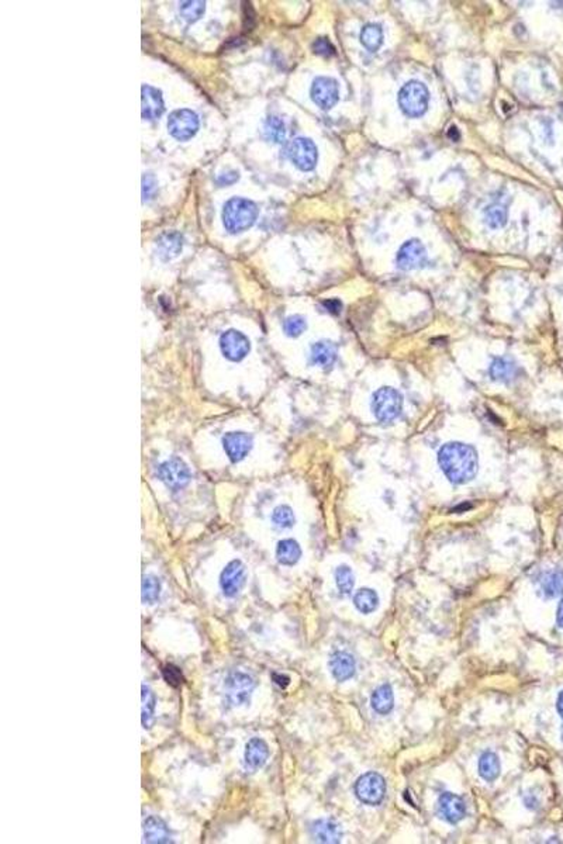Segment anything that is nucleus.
Instances as JSON below:
<instances>
[{"label": "nucleus", "mask_w": 563, "mask_h": 844, "mask_svg": "<svg viewBox=\"0 0 563 844\" xmlns=\"http://www.w3.org/2000/svg\"><path fill=\"white\" fill-rule=\"evenodd\" d=\"M438 463L449 481L455 484H465L478 473L476 451L462 442L444 445L438 454Z\"/></svg>", "instance_id": "obj_1"}, {"label": "nucleus", "mask_w": 563, "mask_h": 844, "mask_svg": "<svg viewBox=\"0 0 563 844\" xmlns=\"http://www.w3.org/2000/svg\"><path fill=\"white\" fill-rule=\"evenodd\" d=\"M258 217V207L251 200L234 197L229 200L223 210V221L226 230L239 234L253 226Z\"/></svg>", "instance_id": "obj_2"}, {"label": "nucleus", "mask_w": 563, "mask_h": 844, "mask_svg": "<svg viewBox=\"0 0 563 844\" xmlns=\"http://www.w3.org/2000/svg\"><path fill=\"white\" fill-rule=\"evenodd\" d=\"M430 93L424 83L411 80L405 83L399 93V106L408 117H420L428 109Z\"/></svg>", "instance_id": "obj_3"}, {"label": "nucleus", "mask_w": 563, "mask_h": 844, "mask_svg": "<svg viewBox=\"0 0 563 844\" xmlns=\"http://www.w3.org/2000/svg\"><path fill=\"white\" fill-rule=\"evenodd\" d=\"M372 410L375 417L386 424L395 421L403 410V398L400 393L392 387H382L373 395Z\"/></svg>", "instance_id": "obj_4"}, {"label": "nucleus", "mask_w": 563, "mask_h": 844, "mask_svg": "<svg viewBox=\"0 0 563 844\" xmlns=\"http://www.w3.org/2000/svg\"><path fill=\"white\" fill-rule=\"evenodd\" d=\"M355 794L366 805H379L386 795L385 778L373 771L361 775L355 784Z\"/></svg>", "instance_id": "obj_5"}, {"label": "nucleus", "mask_w": 563, "mask_h": 844, "mask_svg": "<svg viewBox=\"0 0 563 844\" xmlns=\"http://www.w3.org/2000/svg\"><path fill=\"white\" fill-rule=\"evenodd\" d=\"M168 130L172 137L179 141L192 138L199 130V119L195 111L180 109L173 111L168 120Z\"/></svg>", "instance_id": "obj_6"}, {"label": "nucleus", "mask_w": 563, "mask_h": 844, "mask_svg": "<svg viewBox=\"0 0 563 844\" xmlns=\"http://www.w3.org/2000/svg\"><path fill=\"white\" fill-rule=\"evenodd\" d=\"M286 153L290 158V160L300 170H305V172L315 169V166L317 163V158H319L317 147L315 146V143L312 140L303 138V137L295 138L293 141H290Z\"/></svg>", "instance_id": "obj_7"}, {"label": "nucleus", "mask_w": 563, "mask_h": 844, "mask_svg": "<svg viewBox=\"0 0 563 844\" xmlns=\"http://www.w3.org/2000/svg\"><path fill=\"white\" fill-rule=\"evenodd\" d=\"M158 474L165 486L172 490L183 488L190 480L189 467L176 458L163 461L158 468Z\"/></svg>", "instance_id": "obj_8"}, {"label": "nucleus", "mask_w": 563, "mask_h": 844, "mask_svg": "<svg viewBox=\"0 0 563 844\" xmlns=\"http://www.w3.org/2000/svg\"><path fill=\"white\" fill-rule=\"evenodd\" d=\"M255 689L253 680L244 673H233L226 681V694L231 705L239 706L249 702L251 694Z\"/></svg>", "instance_id": "obj_9"}, {"label": "nucleus", "mask_w": 563, "mask_h": 844, "mask_svg": "<svg viewBox=\"0 0 563 844\" xmlns=\"http://www.w3.org/2000/svg\"><path fill=\"white\" fill-rule=\"evenodd\" d=\"M312 99L313 102L324 110L331 109L335 106L339 97L338 83L332 77H319L315 79L312 84Z\"/></svg>", "instance_id": "obj_10"}, {"label": "nucleus", "mask_w": 563, "mask_h": 844, "mask_svg": "<svg viewBox=\"0 0 563 844\" xmlns=\"http://www.w3.org/2000/svg\"><path fill=\"white\" fill-rule=\"evenodd\" d=\"M220 348H222L223 355L227 359H230L233 362H239L248 355L251 345H249L248 338L242 332L236 331V329H230L222 335Z\"/></svg>", "instance_id": "obj_11"}, {"label": "nucleus", "mask_w": 563, "mask_h": 844, "mask_svg": "<svg viewBox=\"0 0 563 844\" xmlns=\"http://www.w3.org/2000/svg\"><path fill=\"white\" fill-rule=\"evenodd\" d=\"M427 252L418 239L407 241L398 252V266L403 270H412L425 263Z\"/></svg>", "instance_id": "obj_12"}, {"label": "nucleus", "mask_w": 563, "mask_h": 844, "mask_svg": "<svg viewBox=\"0 0 563 844\" xmlns=\"http://www.w3.org/2000/svg\"><path fill=\"white\" fill-rule=\"evenodd\" d=\"M245 584V567L240 560L230 561L222 573L220 587L226 597H234Z\"/></svg>", "instance_id": "obj_13"}, {"label": "nucleus", "mask_w": 563, "mask_h": 844, "mask_svg": "<svg viewBox=\"0 0 563 844\" xmlns=\"http://www.w3.org/2000/svg\"><path fill=\"white\" fill-rule=\"evenodd\" d=\"M438 812L444 821L455 825L465 818L466 806L461 796L447 792L442 794L438 799Z\"/></svg>", "instance_id": "obj_14"}, {"label": "nucleus", "mask_w": 563, "mask_h": 844, "mask_svg": "<svg viewBox=\"0 0 563 844\" xmlns=\"http://www.w3.org/2000/svg\"><path fill=\"white\" fill-rule=\"evenodd\" d=\"M165 110L161 90L150 84L141 87V114L144 120L154 121L160 119Z\"/></svg>", "instance_id": "obj_15"}, {"label": "nucleus", "mask_w": 563, "mask_h": 844, "mask_svg": "<svg viewBox=\"0 0 563 844\" xmlns=\"http://www.w3.org/2000/svg\"><path fill=\"white\" fill-rule=\"evenodd\" d=\"M224 451L231 461H240L252 448V439L244 432H230L223 439Z\"/></svg>", "instance_id": "obj_16"}, {"label": "nucleus", "mask_w": 563, "mask_h": 844, "mask_svg": "<svg viewBox=\"0 0 563 844\" xmlns=\"http://www.w3.org/2000/svg\"><path fill=\"white\" fill-rule=\"evenodd\" d=\"M355 660L349 653L337 652L329 659V670L334 679L339 683L346 681L355 674Z\"/></svg>", "instance_id": "obj_17"}, {"label": "nucleus", "mask_w": 563, "mask_h": 844, "mask_svg": "<svg viewBox=\"0 0 563 844\" xmlns=\"http://www.w3.org/2000/svg\"><path fill=\"white\" fill-rule=\"evenodd\" d=\"M268 757H269V749H268V745L262 739L253 738L246 743L245 753H244V760H245L246 768H249L252 771L259 769L265 766Z\"/></svg>", "instance_id": "obj_18"}, {"label": "nucleus", "mask_w": 563, "mask_h": 844, "mask_svg": "<svg viewBox=\"0 0 563 844\" xmlns=\"http://www.w3.org/2000/svg\"><path fill=\"white\" fill-rule=\"evenodd\" d=\"M312 838L319 843H339L342 832L334 821L320 819L312 825Z\"/></svg>", "instance_id": "obj_19"}, {"label": "nucleus", "mask_w": 563, "mask_h": 844, "mask_svg": "<svg viewBox=\"0 0 563 844\" xmlns=\"http://www.w3.org/2000/svg\"><path fill=\"white\" fill-rule=\"evenodd\" d=\"M144 842L147 843H169L170 835L166 823L157 818L150 816L144 821Z\"/></svg>", "instance_id": "obj_20"}, {"label": "nucleus", "mask_w": 563, "mask_h": 844, "mask_svg": "<svg viewBox=\"0 0 563 844\" xmlns=\"http://www.w3.org/2000/svg\"><path fill=\"white\" fill-rule=\"evenodd\" d=\"M540 588L545 597L554 598L563 593V570L552 569L541 574Z\"/></svg>", "instance_id": "obj_21"}, {"label": "nucleus", "mask_w": 563, "mask_h": 844, "mask_svg": "<svg viewBox=\"0 0 563 844\" xmlns=\"http://www.w3.org/2000/svg\"><path fill=\"white\" fill-rule=\"evenodd\" d=\"M183 239L177 232H165L157 241L158 253L163 261L176 258L182 251Z\"/></svg>", "instance_id": "obj_22"}, {"label": "nucleus", "mask_w": 563, "mask_h": 844, "mask_svg": "<svg viewBox=\"0 0 563 844\" xmlns=\"http://www.w3.org/2000/svg\"><path fill=\"white\" fill-rule=\"evenodd\" d=\"M302 556V549L299 543L293 539H283L278 543L276 547V557L279 563L285 566H293L299 561Z\"/></svg>", "instance_id": "obj_23"}, {"label": "nucleus", "mask_w": 563, "mask_h": 844, "mask_svg": "<svg viewBox=\"0 0 563 844\" xmlns=\"http://www.w3.org/2000/svg\"><path fill=\"white\" fill-rule=\"evenodd\" d=\"M337 359V348L331 342H317L312 346V362L322 368H329Z\"/></svg>", "instance_id": "obj_24"}, {"label": "nucleus", "mask_w": 563, "mask_h": 844, "mask_svg": "<svg viewBox=\"0 0 563 844\" xmlns=\"http://www.w3.org/2000/svg\"><path fill=\"white\" fill-rule=\"evenodd\" d=\"M372 706L373 709L381 713V715H386L389 713L393 706H395V695H393V690L389 684H383L381 686L378 690L372 694L371 698Z\"/></svg>", "instance_id": "obj_25"}, {"label": "nucleus", "mask_w": 563, "mask_h": 844, "mask_svg": "<svg viewBox=\"0 0 563 844\" xmlns=\"http://www.w3.org/2000/svg\"><path fill=\"white\" fill-rule=\"evenodd\" d=\"M361 41L368 51L376 53L383 44V31H382L381 26H378V24L365 26L361 33Z\"/></svg>", "instance_id": "obj_26"}, {"label": "nucleus", "mask_w": 563, "mask_h": 844, "mask_svg": "<svg viewBox=\"0 0 563 844\" xmlns=\"http://www.w3.org/2000/svg\"><path fill=\"white\" fill-rule=\"evenodd\" d=\"M354 604H355L356 610L361 611L362 614H371V613L376 611V608L379 605V597L373 590L362 588L355 594Z\"/></svg>", "instance_id": "obj_27"}, {"label": "nucleus", "mask_w": 563, "mask_h": 844, "mask_svg": "<svg viewBox=\"0 0 563 844\" xmlns=\"http://www.w3.org/2000/svg\"><path fill=\"white\" fill-rule=\"evenodd\" d=\"M479 774L487 782H491L498 778L500 762L494 753H491V752L483 753L482 757L479 759Z\"/></svg>", "instance_id": "obj_28"}, {"label": "nucleus", "mask_w": 563, "mask_h": 844, "mask_svg": "<svg viewBox=\"0 0 563 844\" xmlns=\"http://www.w3.org/2000/svg\"><path fill=\"white\" fill-rule=\"evenodd\" d=\"M143 705H141V719H143V726L146 729H150L153 722H154V712H155V696L154 692L150 690L147 686H143Z\"/></svg>", "instance_id": "obj_29"}, {"label": "nucleus", "mask_w": 563, "mask_h": 844, "mask_svg": "<svg viewBox=\"0 0 563 844\" xmlns=\"http://www.w3.org/2000/svg\"><path fill=\"white\" fill-rule=\"evenodd\" d=\"M488 372H490L491 379L498 380V382H507L511 378H514L515 366L511 362H508L507 359H501L500 358V359H496L491 363Z\"/></svg>", "instance_id": "obj_30"}, {"label": "nucleus", "mask_w": 563, "mask_h": 844, "mask_svg": "<svg viewBox=\"0 0 563 844\" xmlns=\"http://www.w3.org/2000/svg\"><path fill=\"white\" fill-rule=\"evenodd\" d=\"M263 131H265V137H266L269 141L275 143V144H280V143H283V141H285V138H286V130H285V124H283V121H282L280 119H278V117H269V119L266 120V123H265Z\"/></svg>", "instance_id": "obj_31"}, {"label": "nucleus", "mask_w": 563, "mask_h": 844, "mask_svg": "<svg viewBox=\"0 0 563 844\" xmlns=\"http://www.w3.org/2000/svg\"><path fill=\"white\" fill-rule=\"evenodd\" d=\"M204 1H199V0H189V1H180V14L182 17L189 21L193 23L196 20H199L203 13H204Z\"/></svg>", "instance_id": "obj_32"}, {"label": "nucleus", "mask_w": 563, "mask_h": 844, "mask_svg": "<svg viewBox=\"0 0 563 844\" xmlns=\"http://www.w3.org/2000/svg\"><path fill=\"white\" fill-rule=\"evenodd\" d=\"M161 594V584L154 576H146L143 580V601L146 604H155Z\"/></svg>", "instance_id": "obj_33"}, {"label": "nucleus", "mask_w": 563, "mask_h": 844, "mask_svg": "<svg viewBox=\"0 0 563 844\" xmlns=\"http://www.w3.org/2000/svg\"><path fill=\"white\" fill-rule=\"evenodd\" d=\"M484 216H486L487 226L491 229H500L507 221V210L501 204L488 206Z\"/></svg>", "instance_id": "obj_34"}, {"label": "nucleus", "mask_w": 563, "mask_h": 844, "mask_svg": "<svg viewBox=\"0 0 563 844\" xmlns=\"http://www.w3.org/2000/svg\"><path fill=\"white\" fill-rule=\"evenodd\" d=\"M335 583H337L339 593L351 594V591L354 590V584H355L352 570L348 566H339L335 571Z\"/></svg>", "instance_id": "obj_35"}, {"label": "nucleus", "mask_w": 563, "mask_h": 844, "mask_svg": "<svg viewBox=\"0 0 563 844\" xmlns=\"http://www.w3.org/2000/svg\"><path fill=\"white\" fill-rule=\"evenodd\" d=\"M272 521H273L275 527H278L279 530H288V528H292L295 524V514L290 507L280 505L273 511Z\"/></svg>", "instance_id": "obj_36"}, {"label": "nucleus", "mask_w": 563, "mask_h": 844, "mask_svg": "<svg viewBox=\"0 0 563 844\" xmlns=\"http://www.w3.org/2000/svg\"><path fill=\"white\" fill-rule=\"evenodd\" d=\"M306 327H307L306 319L302 315H292L283 324L285 332L289 336H299V335H302L305 332Z\"/></svg>", "instance_id": "obj_37"}, {"label": "nucleus", "mask_w": 563, "mask_h": 844, "mask_svg": "<svg viewBox=\"0 0 563 844\" xmlns=\"http://www.w3.org/2000/svg\"><path fill=\"white\" fill-rule=\"evenodd\" d=\"M162 676H163L165 681H166V683H168L170 687H177V686H180V683L183 681V677H182V673H180V670H179L177 667H175V666H170V664H169V666H166V667H163V670H162Z\"/></svg>", "instance_id": "obj_38"}, {"label": "nucleus", "mask_w": 563, "mask_h": 844, "mask_svg": "<svg viewBox=\"0 0 563 844\" xmlns=\"http://www.w3.org/2000/svg\"><path fill=\"white\" fill-rule=\"evenodd\" d=\"M313 51H315V54H317L320 57H325V58L335 55V48L327 38H317L313 43Z\"/></svg>", "instance_id": "obj_39"}, {"label": "nucleus", "mask_w": 563, "mask_h": 844, "mask_svg": "<svg viewBox=\"0 0 563 844\" xmlns=\"http://www.w3.org/2000/svg\"><path fill=\"white\" fill-rule=\"evenodd\" d=\"M150 190H153V192L155 190V180H154V177L151 175H146L143 177V196H144V200L151 197L153 193Z\"/></svg>", "instance_id": "obj_40"}, {"label": "nucleus", "mask_w": 563, "mask_h": 844, "mask_svg": "<svg viewBox=\"0 0 563 844\" xmlns=\"http://www.w3.org/2000/svg\"><path fill=\"white\" fill-rule=\"evenodd\" d=\"M322 307L325 308L331 314H338L341 311V308H342V305L337 299H329V300H325L322 303Z\"/></svg>", "instance_id": "obj_41"}, {"label": "nucleus", "mask_w": 563, "mask_h": 844, "mask_svg": "<svg viewBox=\"0 0 563 844\" xmlns=\"http://www.w3.org/2000/svg\"><path fill=\"white\" fill-rule=\"evenodd\" d=\"M273 681H275V683H276L279 687L285 689V687H288V686H289V681H290V680H289V677H286V676L273 674Z\"/></svg>", "instance_id": "obj_42"}, {"label": "nucleus", "mask_w": 563, "mask_h": 844, "mask_svg": "<svg viewBox=\"0 0 563 844\" xmlns=\"http://www.w3.org/2000/svg\"><path fill=\"white\" fill-rule=\"evenodd\" d=\"M448 138L452 141H459L461 140V133L455 126H451L448 130Z\"/></svg>", "instance_id": "obj_43"}, {"label": "nucleus", "mask_w": 563, "mask_h": 844, "mask_svg": "<svg viewBox=\"0 0 563 844\" xmlns=\"http://www.w3.org/2000/svg\"><path fill=\"white\" fill-rule=\"evenodd\" d=\"M557 620H558V625H559V626H561V627H563V598H562V601H561V603H559V607H558V615H557Z\"/></svg>", "instance_id": "obj_44"}, {"label": "nucleus", "mask_w": 563, "mask_h": 844, "mask_svg": "<svg viewBox=\"0 0 563 844\" xmlns=\"http://www.w3.org/2000/svg\"><path fill=\"white\" fill-rule=\"evenodd\" d=\"M557 706H558V712H559V715H561V716L563 718V691L561 692V694H559V696H558V703H557Z\"/></svg>", "instance_id": "obj_45"}, {"label": "nucleus", "mask_w": 563, "mask_h": 844, "mask_svg": "<svg viewBox=\"0 0 563 844\" xmlns=\"http://www.w3.org/2000/svg\"><path fill=\"white\" fill-rule=\"evenodd\" d=\"M562 740H563V728H562Z\"/></svg>", "instance_id": "obj_46"}]
</instances>
